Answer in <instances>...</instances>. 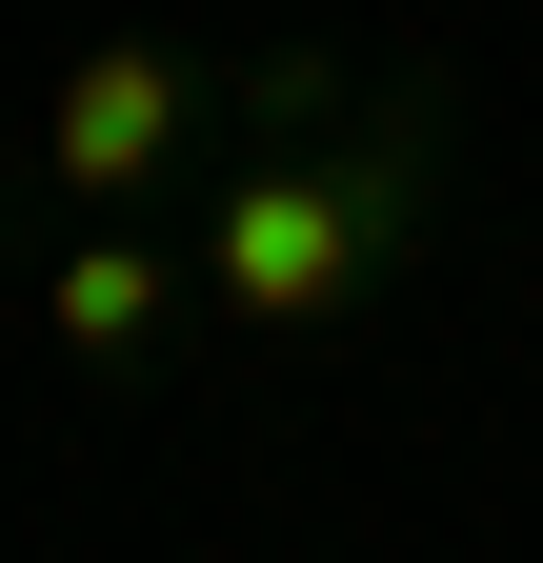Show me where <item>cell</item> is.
I'll list each match as a JSON object with an SVG mask.
<instances>
[{
  "label": "cell",
  "instance_id": "obj_1",
  "mask_svg": "<svg viewBox=\"0 0 543 563\" xmlns=\"http://www.w3.org/2000/svg\"><path fill=\"white\" fill-rule=\"evenodd\" d=\"M443 162H463V81L443 60H363V101L322 141H262V162L201 181V242H181L201 322L222 342H343L443 242Z\"/></svg>",
  "mask_w": 543,
  "mask_h": 563
},
{
  "label": "cell",
  "instance_id": "obj_3",
  "mask_svg": "<svg viewBox=\"0 0 543 563\" xmlns=\"http://www.w3.org/2000/svg\"><path fill=\"white\" fill-rule=\"evenodd\" d=\"M181 302H201V282H181L162 242H101V222H81V242L41 262V342H60L81 383H142L162 342H181Z\"/></svg>",
  "mask_w": 543,
  "mask_h": 563
},
{
  "label": "cell",
  "instance_id": "obj_2",
  "mask_svg": "<svg viewBox=\"0 0 543 563\" xmlns=\"http://www.w3.org/2000/svg\"><path fill=\"white\" fill-rule=\"evenodd\" d=\"M201 141H242V60H201V41H101L81 81L41 101V201H60V222H142Z\"/></svg>",
  "mask_w": 543,
  "mask_h": 563
}]
</instances>
